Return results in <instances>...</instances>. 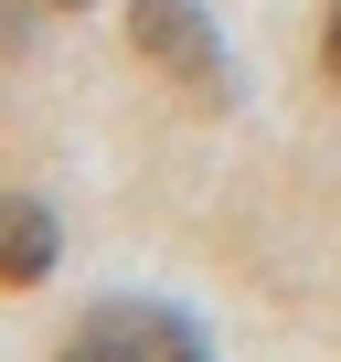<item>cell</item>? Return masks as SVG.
Wrapping results in <instances>:
<instances>
[{
    "label": "cell",
    "instance_id": "cell-1",
    "mask_svg": "<svg viewBox=\"0 0 341 362\" xmlns=\"http://www.w3.org/2000/svg\"><path fill=\"white\" fill-rule=\"evenodd\" d=\"M128 43H139L149 75H170L182 96L235 107V64H224V43H214V22H203V0H139V11H128Z\"/></svg>",
    "mask_w": 341,
    "mask_h": 362
},
{
    "label": "cell",
    "instance_id": "cell-2",
    "mask_svg": "<svg viewBox=\"0 0 341 362\" xmlns=\"http://www.w3.org/2000/svg\"><path fill=\"white\" fill-rule=\"evenodd\" d=\"M64 362H214L203 330L182 309H160V298H96L64 341Z\"/></svg>",
    "mask_w": 341,
    "mask_h": 362
},
{
    "label": "cell",
    "instance_id": "cell-3",
    "mask_svg": "<svg viewBox=\"0 0 341 362\" xmlns=\"http://www.w3.org/2000/svg\"><path fill=\"white\" fill-rule=\"evenodd\" d=\"M54 256H64L54 203H33V192H0V288H43V277H54Z\"/></svg>",
    "mask_w": 341,
    "mask_h": 362
},
{
    "label": "cell",
    "instance_id": "cell-4",
    "mask_svg": "<svg viewBox=\"0 0 341 362\" xmlns=\"http://www.w3.org/2000/svg\"><path fill=\"white\" fill-rule=\"evenodd\" d=\"M33 11H43V0H0V54H22V33H33Z\"/></svg>",
    "mask_w": 341,
    "mask_h": 362
},
{
    "label": "cell",
    "instance_id": "cell-5",
    "mask_svg": "<svg viewBox=\"0 0 341 362\" xmlns=\"http://www.w3.org/2000/svg\"><path fill=\"white\" fill-rule=\"evenodd\" d=\"M330 75H341V0H330Z\"/></svg>",
    "mask_w": 341,
    "mask_h": 362
},
{
    "label": "cell",
    "instance_id": "cell-6",
    "mask_svg": "<svg viewBox=\"0 0 341 362\" xmlns=\"http://www.w3.org/2000/svg\"><path fill=\"white\" fill-rule=\"evenodd\" d=\"M43 11H86V0H43Z\"/></svg>",
    "mask_w": 341,
    "mask_h": 362
}]
</instances>
